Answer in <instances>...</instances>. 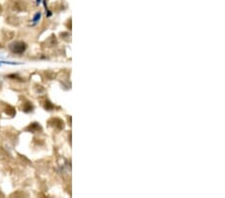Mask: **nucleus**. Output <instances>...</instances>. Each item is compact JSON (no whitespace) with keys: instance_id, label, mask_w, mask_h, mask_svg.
<instances>
[{"instance_id":"obj_3","label":"nucleus","mask_w":225,"mask_h":198,"mask_svg":"<svg viewBox=\"0 0 225 198\" xmlns=\"http://www.w3.org/2000/svg\"><path fill=\"white\" fill-rule=\"evenodd\" d=\"M41 1H42V0H36V4H37V5H39V4L41 3Z\"/></svg>"},{"instance_id":"obj_1","label":"nucleus","mask_w":225,"mask_h":198,"mask_svg":"<svg viewBox=\"0 0 225 198\" xmlns=\"http://www.w3.org/2000/svg\"><path fill=\"white\" fill-rule=\"evenodd\" d=\"M10 49L12 52L17 53V54H21L23 53L25 49H26V45L24 44L23 42H14L10 45Z\"/></svg>"},{"instance_id":"obj_2","label":"nucleus","mask_w":225,"mask_h":198,"mask_svg":"<svg viewBox=\"0 0 225 198\" xmlns=\"http://www.w3.org/2000/svg\"><path fill=\"white\" fill-rule=\"evenodd\" d=\"M40 18H41V13L40 12H37L36 14H35V16L33 17V25H35V24H37L39 22V20H40Z\"/></svg>"}]
</instances>
